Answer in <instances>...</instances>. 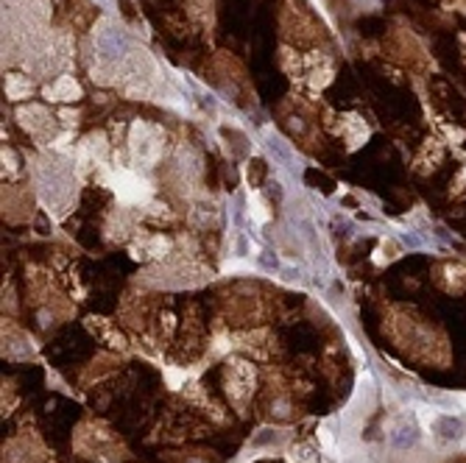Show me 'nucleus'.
I'll use <instances>...</instances> for the list:
<instances>
[{"instance_id": "f257e3e1", "label": "nucleus", "mask_w": 466, "mask_h": 463, "mask_svg": "<svg viewBox=\"0 0 466 463\" xmlns=\"http://www.w3.org/2000/svg\"><path fill=\"white\" fill-rule=\"evenodd\" d=\"M120 81L131 95H148L156 87V64L146 51H131L117 67Z\"/></svg>"}, {"instance_id": "f03ea898", "label": "nucleus", "mask_w": 466, "mask_h": 463, "mask_svg": "<svg viewBox=\"0 0 466 463\" xmlns=\"http://www.w3.org/2000/svg\"><path fill=\"white\" fill-rule=\"evenodd\" d=\"M95 53L104 64H120L129 56V39L120 26H115L112 20H104L95 31Z\"/></svg>"}, {"instance_id": "7ed1b4c3", "label": "nucleus", "mask_w": 466, "mask_h": 463, "mask_svg": "<svg viewBox=\"0 0 466 463\" xmlns=\"http://www.w3.org/2000/svg\"><path fill=\"white\" fill-rule=\"evenodd\" d=\"M131 154H134V159H137L140 165H146V168H151V165L159 159V154H162V131L154 129V126H148V123L137 120L134 126H131Z\"/></svg>"}, {"instance_id": "20e7f679", "label": "nucleus", "mask_w": 466, "mask_h": 463, "mask_svg": "<svg viewBox=\"0 0 466 463\" xmlns=\"http://www.w3.org/2000/svg\"><path fill=\"white\" fill-rule=\"evenodd\" d=\"M112 190L117 193V198H120L123 204H140V201H146L148 193H151L148 181H143L140 176H134V173H129V171L115 173Z\"/></svg>"}, {"instance_id": "39448f33", "label": "nucleus", "mask_w": 466, "mask_h": 463, "mask_svg": "<svg viewBox=\"0 0 466 463\" xmlns=\"http://www.w3.org/2000/svg\"><path fill=\"white\" fill-rule=\"evenodd\" d=\"M262 140H265L268 156H271L276 165H282V168H288V171H299V159H296L293 148L288 145L279 134H274L271 129H265V131H262Z\"/></svg>"}, {"instance_id": "423d86ee", "label": "nucleus", "mask_w": 466, "mask_h": 463, "mask_svg": "<svg viewBox=\"0 0 466 463\" xmlns=\"http://www.w3.org/2000/svg\"><path fill=\"white\" fill-rule=\"evenodd\" d=\"M430 430L433 435L441 438V441H461L464 438V424L461 419L449 416V413H430Z\"/></svg>"}, {"instance_id": "0eeeda50", "label": "nucleus", "mask_w": 466, "mask_h": 463, "mask_svg": "<svg viewBox=\"0 0 466 463\" xmlns=\"http://www.w3.org/2000/svg\"><path fill=\"white\" fill-rule=\"evenodd\" d=\"M45 98L51 101H76L81 98V87L73 76H59L51 87H45Z\"/></svg>"}, {"instance_id": "6e6552de", "label": "nucleus", "mask_w": 466, "mask_h": 463, "mask_svg": "<svg viewBox=\"0 0 466 463\" xmlns=\"http://www.w3.org/2000/svg\"><path fill=\"white\" fill-rule=\"evenodd\" d=\"M20 123H23V129H28L31 134H36L39 137V131H42V126H51V115L42 109V106H23V109L17 112Z\"/></svg>"}, {"instance_id": "1a4fd4ad", "label": "nucleus", "mask_w": 466, "mask_h": 463, "mask_svg": "<svg viewBox=\"0 0 466 463\" xmlns=\"http://www.w3.org/2000/svg\"><path fill=\"white\" fill-rule=\"evenodd\" d=\"M416 441H419V427L416 424H399L394 433H391V444L397 446V449H410V446H416Z\"/></svg>"}, {"instance_id": "9d476101", "label": "nucleus", "mask_w": 466, "mask_h": 463, "mask_svg": "<svg viewBox=\"0 0 466 463\" xmlns=\"http://www.w3.org/2000/svg\"><path fill=\"white\" fill-rule=\"evenodd\" d=\"M6 92H9V98H14V101L28 98V95H31V81L23 78V76H6Z\"/></svg>"}, {"instance_id": "9b49d317", "label": "nucleus", "mask_w": 466, "mask_h": 463, "mask_svg": "<svg viewBox=\"0 0 466 463\" xmlns=\"http://www.w3.org/2000/svg\"><path fill=\"white\" fill-rule=\"evenodd\" d=\"M257 265L262 268V271H268V274H279V257H276L274 251H268V249H262V251H257Z\"/></svg>"}, {"instance_id": "f8f14e48", "label": "nucleus", "mask_w": 466, "mask_h": 463, "mask_svg": "<svg viewBox=\"0 0 466 463\" xmlns=\"http://www.w3.org/2000/svg\"><path fill=\"white\" fill-rule=\"evenodd\" d=\"M249 204H251V215H254V221H257V223H265V221H268V212H265V206L260 204L257 193H251V196H249Z\"/></svg>"}, {"instance_id": "ddd939ff", "label": "nucleus", "mask_w": 466, "mask_h": 463, "mask_svg": "<svg viewBox=\"0 0 466 463\" xmlns=\"http://www.w3.org/2000/svg\"><path fill=\"white\" fill-rule=\"evenodd\" d=\"M279 276H282V279H285V282H299V268H291V265H282L279 268Z\"/></svg>"}, {"instance_id": "4468645a", "label": "nucleus", "mask_w": 466, "mask_h": 463, "mask_svg": "<svg viewBox=\"0 0 466 463\" xmlns=\"http://www.w3.org/2000/svg\"><path fill=\"white\" fill-rule=\"evenodd\" d=\"M234 254H237V257H246V254H249V240H246V234H237V246H234Z\"/></svg>"}]
</instances>
